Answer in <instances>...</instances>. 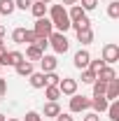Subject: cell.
Instances as JSON below:
<instances>
[{"label":"cell","mask_w":119,"mask_h":121,"mask_svg":"<svg viewBox=\"0 0 119 121\" xmlns=\"http://www.w3.org/2000/svg\"><path fill=\"white\" fill-rule=\"evenodd\" d=\"M49 19H51L54 30H59V33L70 30V19H68V12H65L63 5H51L49 7Z\"/></svg>","instance_id":"cell-1"},{"label":"cell","mask_w":119,"mask_h":121,"mask_svg":"<svg viewBox=\"0 0 119 121\" xmlns=\"http://www.w3.org/2000/svg\"><path fill=\"white\" fill-rule=\"evenodd\" d=\"M47 42H49V47H51L56 54H65V51L70 49V42H68L65 33H59V30H54V33L47 37Z\"/></svg>","instance_id":"cell-2"},{"label":"cell","mask_w":119,"mask_h":121,"mask_svg":"<svg viewBox=\"0 0 119 121\" xmlns=\"http://www.w3.org/2000/svg\"><path fill=\"white\" fill-rule=\"evenodd\" d=\"M33 33H35V37H49V35L54 33L51 19H49V16H42V19H37V21H35V26H33Z\"/></svg>","instance_id":"cell-3"},{"label":"cell","mask_w":119,"mask_h":121,"mask_svg":"<svg viewBox=\"0 0 119 121\" xmlns=\"http://www.w3.org/2000/svg\"><path fill=\"white\" fill-rule=\"evenodd\" d=\"M87 109H91V98L79 95V93L70 95V112H73V114H77V112H87Z\"/></svg>","instance_id":"cell-4"},{"label":"cell","mask_w":119,"mask_h":121,"mask_svg":"<svg viewBox=\"0 0 119 121\" xmlns=\"http://www.w3.org/2000/svg\"><path fill=\"white\" fill-rule=\"evenodd\" d=\"M103 60H105V65H112V63L119 60V47L114 42H110V44L103 47Z\"/></svg>","instance_id":"cell-5"},{"label":"cell","mask_w":119,"mask_h":121,"mask_svg":"<svg viewBox=\"0 0 119 121\" xmlns=\"http://www.w3.org/2000/svg\"><path fill=\"white\" fill-rule=\"evenodd\" d=\"M59 91H61V95H75V93H77V79H73V77L61 79L59 82Z\"/></svg>","instance_id":"cell-6"},{"label":"cell","mask_w":119,"mask_h":121,"mask_svg":"<svg viewBox=\"0 0 119 121\" xmlns=\"http://www.w3.org/2000/svg\"><path fill=\"white\" fill-rule=\"evenodd\" d=\"M89 60H91V54L87 51V49H79V51L75 54L73 63H75V68H79V70H87V68H89Z\"/></svg>","instance_id":"cell-7"},{"label":"cell","mask_w":119,"mask_h":121,"mask_svg":"<svg viewBox=\"0 0 119 121\" xmlns=\"http://www.w3.org/2000/svg\"><path fill=\"white\" fill-rule=\"evenodd\" d=\"M21 60H23L21 51H5V56L0 58V65H19Z\"/></svg>","instance_id":"cell-8"},{"label":"cell","mask_w":119,"mask_h":121,"mask_svg":"<svg viewBox=\"0 0 119 121\" xmlns=\"http://www.w3.org/2000/svg\"><path fill=\"white\" fill-rule=\"evenodd\" d=\"M40 65H42V72H56V65H59V60H56V56L42 54V58H40Z\"/></svg>","instance_id":"cell-9"},{"label":"cell","mask_w":119,"mask_h":121,"mask_svg":"<svg viewBox=\"0 0 119 121\" xmlns=\"http://www.w3.org/2000/svg\"><path fill=\"white\" fill-rule=\"evenodd\" d=\"M96 79H101V82H112V79H117V72H114V68L112 65H103L98 72H96Z\"/></svg>","instance_id":"cell-10"},{"label":"cell","mask_w":119,"mask_h":121,"mask_svg":"<svg viewBox=\"0 0 119 121\" xmlns=\"http://www.w3.org/2000/svg\"><path fill=\"white\" fill-rule=\"evenodd\" d=\"M14 70H16V75L19 77H30L33 75V72H35V68H33V63H30V60H21V63H19V65H14Z\"/></svg>","instance_id":"cell-11"},{"label":"cell","mask_w":119,"mask_h":121,"mask_svg":"<svg viewBox=\"0 0 119 121\" xmlns=\"http://www.w3.org/2000/svg\"><path fill=\"white\" fill-rule=\"evenodd\" d=\"M119 98V79L107 82V89H105V100H117Z\"/></svg>","instance_id":"cell-12"},{"label":"cell","mask_w":119,"mask_h":121,"mask_svg":"<svg viewBox=\"0 0 119 121\" xmlns=\"http://www.w3.org/2000/svg\"><path fill=\"white\" fill-rule=\"evenodd\" d=\"M77 33V42H82V44H91L93 42V30L89 28H79V30H75Z\"/></svg>","instance_id":"cell-13"},{"label":"cell","mask_w":119,"mask_h":121,"mask_svg":"<svg viewBox=\"0 0 119 121\" xmlns=\"http://www.w3.org/2000/svg\"><path fill=\"white\" fill-rule=\"evenodd\" d=\"M107 105H110V103L105 100V95H93V98H91V107L96 109V114H103L105 109H107Z\"/></svg>","instance_id":"cell-14"},{"label":"cell","mask_w":119,"mask_h":121,"mask_svg":"<svg viewBox=\"0 0 119 121\" xmlns=\"http://www.w3.org/2000/svg\"><path fill=\"white\" fill-rule=\"evenodd\" d=\"M68 19H70V23H75V21H82V19H87V12H84L79 5H73V7H70V14H68Z\"/></svg>","instance_id":"cell-15"},{"label":"cell","mask_w":119,"mask_h":121,"mask_svg":"<svg viewBox=\"0 0 119 121\" xmlns=\"http://www.w3.org/2000/svg\"><path fill=\"white\" fill-rule=\"evenodd\" d=\"M28 79H30V86H33V89H45V86H47V82H45V72H33Z\"/></svg>","instance_id":"cell-16"},{"label":"cell","mask_w":119,"mask_h":121,"mask_svg":"<svg viewBox=\"0 0 119 121\" xmlns=\"http://www.w3.org/2000/svg\"><path fill=\"white\" fill-rule=\"evenodd\" d=\"M23 58L30 60V63H33V60H40V58H42V51H40L35 44H28V47H26V56H23Z\"/></svg>","instance_id":"cell-17"},{"label":"cell","mask_w":119,"mask_h":121,"mask_svg":"<svg viewBox=\"0 0 119 121\" xmlns=\"http://www.w3.org/2000/svg\"><path fill=\"white\" fill-rule=\"evenodd\" d=\"M30 12H33V16H35V19H42V16H47V5L35 0V2L30 5Z\"/></svg>","instance_id":"cell-18"},{"label":"cell","mask_w":119,"mask_h":121,"mask_svg":"<svg viewBox=\"0 0 119 121\" xmlns=\"http://www.w3.org/2000/svg\"><path fill=\"white\" fill-rule=\"evenodd\" d=\"M107 117H110V121H119V100H112L110 105H107Z\"/></svg>","instance_id":"cell-19"},{"label":"cell","mask_w":119,"mask_h":121,"mask_svg":"<svg viewBox=\"0 0 119 121\" xmlns=\"http://www.w3.org/2000/svg\"><path fill=\"white\" fill-rule=\"evenodd\" d=\"M45 95L49 103H56L61 98V91H59V86H45Z\"/></svg>","instance_id":"cell-20"},{"label":"cell","mask_w":119,"mask_h":121,"mask_svg":"<svg viewBox=\"0 0 119 121\" xmlns=\"http://www.w3.org/2000/svg\"><path fill=\"white\" fill-rule=\"evenodd\" d=\"M16 9V5H14V0H0V14H5V16H9L12 12Z\"/></svg>","instance_id":"cell-21"},{"label":"cell","mask_w":119,"mask_h":121,"mask_svg":"<svg viewBox=\"0 0 119 121\" xmlns=\"http://www.w3.org/2000/svg\"><path fill=\"white\" fill-rule=\"evenodd\" d=\"M61 114V107H59V103H47L45 105V117H59Z\"/></svg>","instance_id":"cell-22"},{"label":"cell","mask_w":119,"mask_h":121,"mask_svg":"<svg viewBox=\"0 0 119 121\" xmlns=\"http://www.w3.org/2000/svg\"><path fill=\"white\" fill-rule=\"evenodd\" d=\"M91 86H93V95H105V89H107V84H105V82L96 79V82H93Z\"/></svg>","instance_id":"cell-23"},{"label":"cell","mask_w":119,"mask_h":121,"mask_svg":"<svg viewBox=\"0 0 119 121\" xmlns=\"http://www.w3.org/2000/svg\"><path fill=\"white\" fill-rule=\"evenodd\" d=\"M107 16H110V19H119V2L117 0H112V2L107 5Z\"/></svg>","instance_id":"cell-24"},{"label":"cell","mask_w":119,"mask_h":121,"mask_svg":"<svg viewBox=\"0 0 119 121\" xmlns=\"http://www.w3.org/2000/svg\"><path fill=\"white\" fill-rule=\"evenodd\" d=\"M45 82H47V86H59L61 77L56 72H45Z\"/></svg>","instance_id":"cell-25"},{"label":"cell","mask_w":119,"mask_h":121,"mask_svg":"<svg viewBox=\"0 0 119 121\" xmlns=\"http://www.w3.org/2000/svg\"><path fill=\"white\" fill-rule=\"evenodd\" d=\"M23 37H26V28H14V33H12V40H14L16 44H23Z\"/></svg>","instance_id":"cell-26"},{"label":"cell","mask_w":119,"mask_h":121,"mask_svg":"<svg viewBox=\"0 0 119 121\" xmlns=\"http://www.w3.org/2000/svg\"><path fill=\"white\" fill-rule=\"evenodd\" d=\"M93 82H96V72H91L89 68L82 70V84H93Z\"/></svg>","instance_id":"cell-27"},{"label":"cell","mask_w":119,"mask_h":121,"mask_svg":"<svg viewBox=\"0 0 119 121\" xmlns=\"http://www.w3.org/2000/svg\"><path fill=\"white\" fill-rule=\"evenodd\" d=\"M103 65H105V60H103V58H96V60L91 58V60H89V70H91V72H98Z\"/></svg>","instance_id":"cell-28"},{"label":"cell","mask_w":119,"mask_h":121,"mask_svg":"<svg viewBox=\"0 0 119 121\" xmlns=\"http://www.w3.org/2000/svg\"><path fill=\"white\" fill-rule=\"evenodd\" d=\"M84 12H91V9H96L98 7V0H82V5H79Z\"/></svg>","instance_id":"cell-29"},{"label":"cell","mask_w":119,"mask_h":121,"mask_svg":"<svg viewBox=\"0 0 119 121\" xmlns=\"http://www.w3.org/2000/svg\"><path fill=\"white\" fill-rule=\"evenodd\" d=\"M89 26H91L89 16H87V19H82V21H75V23H70V28H75V30H79V28H89Z\"/></svg>","instance_id":"cell-30"},{"label":"cell","mask_w":119,"mask_h":121,"mask_svg":"<svg viewBox=\"0 0 119 121\" xmlns=\"http://www.w3.org/2000/svg\"><path fill=\"white\" fill-rule=\"evenodd\" d=\"M35 40H37V37H35V33H33V30H26V37H23V44H35Z\"/></svg>","instance_id":"cell-31"},{"label":"cell","mask_w":119,"mask_h":121,"mask_svg":"<svg viewBox=\"0 0 119 121\" xmlns=\"http://www.w3.org/2000/svg\"><path fill=\"white\" fill-rule=\"evenodd\" d=\"M14 5L19 9H30V5H33V0H14Z\"/></svg>","instance_id":"cell-32"},{"label":"cell","mask_w":119,"mask_h":121,"mask_svg":"<svg viewBox=\"0 0 119 121\" xmlns=\"http://www.w3.org/2000/svg\"><path fill=\"white\" fill-rule=\"evenodd\" d=\"M26 121H42V117L37 112H26Z\"/></svg>","instance_id":"cell-33"},{"label":"cell","mask_w":119,"mask_h":121,"mask_svg":"<svg viewBox=\"0 0 119 121\" xmlns=\"http://www.w3.org/2000/svg\"><path fill=\"white\" fill-rule=\"evenodd\" d=\"M82 121H101V117L96 114V112H89V114H84V119Z\"/></svg>","instance_id":"cell-34"},{"label":"cell","mask_w":119,"mask_h":121,"mask_svg":"<svg viewBox=\"0 0 119 121\" xmlns=\"http://www.w3.org/2000/svg\"><path fill=\"white\" fill-rule=\"evenodd\" d=\"M5 93H7V82H5V79L0 77V98H2Z\"/></svg>","instance_id":"cell-35"},{"label":"cell","mask_w":119,"mask_h":121,"mask_svg":"<svg viewBox=\"0 0 119 121\" xmlns=\"http://www.w3.org/2000/svg\"><path fill=\"white\" fill-rule=\"evenodd\" d=\"M56 121H73V117H70V114H63V112H61L59 117H56Z\"/></svg>","instance_id":"cell-36"},{"label":"cell","mask_w":119,"mask_h":121,"mask_svg":"<svg viewBox=\"0 0 119 121\" xmlns=\"http://www.w3.org/2000/svg\"><path fill=\"white\" fill-rule=\"evenodd\" d=\"M61 5H63V7H65V5H70V7H73V5H77V0H61Z\"/></svg>","instance_id":"cell-37"},{"label":"cell","mask_w":119,"mask_h":121,"mask_svg":"<svg viewBox=\"0 0 119 121\" xmlns=\"http://www.w3.org/2000/svg\"><path fill=\"white\" fill-rule=\"evenodd\" d=\"M5 51H7V49H5V44H2V42H0V58L5 56Z\"/></svg>","instance_id":"cell-38"},{"label":"cell","mask_w":119,"mask_h":121,"mask_svg":"<svg viewBox=\"0 0 119 121\" xmlns=\"http://www.w3.org/2000/svg\"><path fill=\"white\" fill-rule=\"evenodd\" d=\"M5 37V26H0V40Z\"/></svg>","instance_id":"cell-39"},{"label":"cell","mask_w":119,"mask_h":121,"mask_svg":"<svg viewBox=\"0 0 119 121\" xmlns=\"http://www.w3.org/2000/svg\"><path fill=\"white\" fill-rule=\"evenodd\" d=\"M37 2H45V5H49V2H51V0H37Z\"/></svg>","instance_id":"cell-40"},{"label":"cell","mask_w":119,"mask_h":121,"mask_svg":"<svg viewBox=\"0 0 119 121\" xmlns=\"http://www.w3.org/2000/svg\"><path fill=\"white\" fill-rule=\"evenodd\" d=\"M0 121H7V117H5V114H0Z\"/></svg>","instance_id":"cell-41"},{"label":"cell","mask_w":119,"mask_h":121,"mask_svg":"<svg viewBox=\"0 0 119 121\" xmlns=\"http://www.w3.org/2000/svg\"><path fill=\"white\" fill-rule=\"evenodd\" d=\"M0 77H2V65H0Z\"/></svg>","instance_id":"cell-42"},{"label":"cell","mask_w":119,"mask_h":121,"mask_svg":"<svg viewBox=\"0 0 119 121\" xmlns=\"http://www.w3.org/2000/svg\"><path fill=\"white\" fill-rule=\"evenodd\" d=\"M7 121H19V119H7Z\"/></svg>","instance_id":"cell-43"},{"label":"cell","mask_w":119,"mask_h":121,"mask_svg":"<svg viewBox=\"0 0 119 121\" xmlns=\"http://www.w3.org/2000/svg\"><path fill=\"white\" fill-rule=\"evenodd\" d=\"M117 2H119V0H117Z\"/></svg>","instance_id":"cell-44"}]
</instances>
